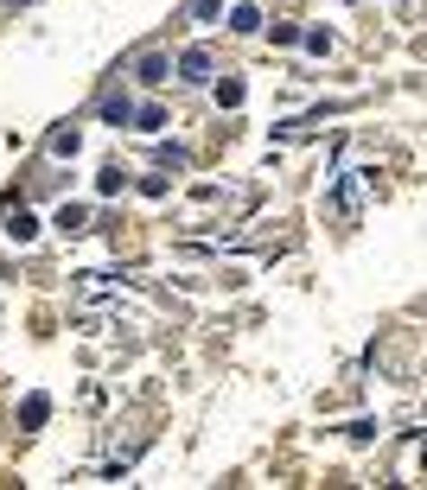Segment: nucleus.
I'll list each match as a JSON object with an SVG mask.
<instances>
[{
    "label": "nucleus",
    "mask_w": 427,
    "mask_h": 490,
    "mask_svg": "<svg viewBox=\"0 0 427 490\" xmlns=\"http://www.w3.org/2000/svg\"><path fill=\"white\" fill-rule=\"evenodd\" d=\"M166 77H173V57H166V51H140V57H134V83L160 90Z\"/></svg>",
    "instance_id": "obj_1"
},
{
    "label": "nucleus",
    "mask_w": 427,
    "mask_h": 490,
    "mask_svg": "<svg viewBox=\"0 0 427 490\" xmlns=\"http://www.w3.org/2000/svg\"><path fill=\"white\" fill-rule=\"evenodd\" d=\"M96 115H102L109 127H121V121H134V96H128V90H109V96L96 102Z\"/></svg>",
    "instance_id": "obj_2"
},
{
    "label": "nucleus",
    "mask_w": 427,
    "mask_h": 490,
    "mask_svg": "<svg viewBox=\"0 0 427 490\" xmlns=\"http://www.w3.org/2000/svg\"><path fill=\"white\" fill-rule=\"evenodd\" d=\"M179 77H185V83H210V51H204V45H191V51L179 57Z\"/></svg>",
    "instance_id": "obj_3"
},
{
    "label": "nucleus",
    "mask_w": 427,
    "mask_h": 490,
    "mask_svg": "<svg viewBox=\"0 0 427 490\" xmlns=\"http://www.w3.org/2000/svg\"><path fill=\"white\" fill-rule=\"evenodd\" d=\"M77 147H84V134H77V127H51V140H45V153H51V160H77Z\"/></svg>",
    "instance_id": "obj_4"
},
{
    "label": "nucleus",
    "mask_w": 427,
    "mask_h": 490,
    "mask_svg": "<svg viewBox=\"0 0 427 490\" xmlns=\"http://www.w3.org/2000/svg\"><path fill=\"white\" fill-rule=\"evenodd\" d=\"M7 236H13L20 249H26V242L39 236V217H32V210H26V204H20V210H7Z\"/></svg>",
    "instance_id": "obj_5"
},
{
    "label": "nucleus",
    "mask_w": 427,
    "mask_h": 490,
    "mask_svg": "<svg viewBox=\"0 0 427 490\" xmlns=\"http://www.w3.org/2000/svg\"><path fill=\"white\" fill-rule=\"evenodd\" d=\"M51 223H58L64 236H77V230H90V210H84V204H64V210H58Z\"/></svg>",
    "instance_id": "obj_6"
},
{
    "label": "nucleus",
    "mask_w": 427,
    "mask_h": 490,
    "mask_svg": "<svg viewBox=\"0 0 427 490\" xmlns=\"http://www.w3.org/2000/svg\"><path fill=\"white\" fill-rule=\"evenodd\" d=\"M20 420H26V427H45V420H51V395H26L20 401Z\"/></svg>",
    "instance_id": "obj_7"
},
{
    "label": "nucleus",
    "mask_w": 427,
    "mask_h": 490,
    "mask_svg": "<svg viewBox=\"0 0 427 490\" xmlns=\"http://www.w3.org/2000/svg\"><path fill=\"white\" fill-rule=\"evenodd\" d=\"M96 191H102V197L128 191V172H121V166H102V172H96Z\"/></svg>",
    "instance_id": "obj_8"
},
{
    "label": "nucleus",
    "mask_w": 427,
    "mask_h": 490,
    "mask_svg": "<svg viewBox=\"0 0 427 490\" xmlns=\"http://www.w3.org/2000/svg\"><path fill=\"white\" fill-rule=\"evenodd\" d=\"M185 13H191L198 26H210V20H218V13H224V0H191V7H185Z\"/></svg>",
    "instance_id": "obj_9"
},
{
    "label": "nucleus",
    "mask_w": 427,
    "mask_h": 490,
    "mask_svg": "<svg viewBox=\"0 0 427 490\" xmlns=\"http://www.w3.org/2000/svg\"><path fill=\"white\" fill-rule=\"evenodd\" d=\"M134 127H140V134H160V127H166V115H160V109H140V115H134Z\"/></svg>",
    "instance_id": "obj_10"
},
{
    "label": "nucleus",
    "mask_w": 427,
    "mask_h": 490,
    "mask_svg": "<svg viewBox=\"0 0 427 490\" xmlns=\"http://www.w3.org/2000/svg\"><path fill=\"white\" fill-rule=\"evenodd\" d=\"M230 26H236V32H255V26H262V13H255V7H236V13H230Z\"/></svg>",
    "instance_id": "obj_11"
},
{
    "label": "nucleus",
    "mask_w": 427,
    "mask_h": 490,
    "mask_svg": "<svg viewBox=\"0 0 427 490\" xmlns=\"http://www.w3.org/2000/svg\"><path fill=\"white\" fill-rule=\"evenodd\" d=\"M218 102H224V109H236V102H243V83H236V77H224V83H218Z\"/></svg>",
    "instance_id": "obj_12"
}]
</instances>
